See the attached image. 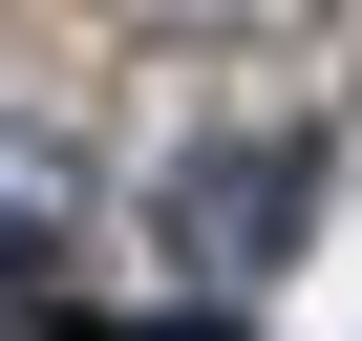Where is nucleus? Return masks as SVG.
<instances>
[{
  "instance_id": "obj_1",
  "label": "nucleus",
  "mask_w": 362,
  "mask_h": 341,
  "mask_svg": "<svg viewBox=\"0 0 362 341\" xmlns=\"http://www.w3.org/2000/svg\"><path fill=\"white\" fill-rule=\"evenodd\" d=\"M214 170H235V192H192V235L214 256H277L298 235V149H214Z\"/></svg>"
}]
</instances>
